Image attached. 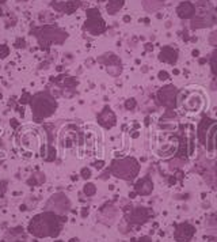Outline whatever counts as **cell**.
I'll list each match as a JSON object with an SVG mask.
<instances>
[{
	"label": "cell",
	"mask_w": 217,
	"mask_h": 242,
	"mask_svg": "<svg viewBox=\"0 0 217 242\" xmlns=\"http://www.w3.org/2000/svg\"><path fill=\"white\" fill-rule=\"evenodd\" d=\"M107 72L110 75H114V76H117V75H119L121 74V68L119 67H113V65H110V67H107Z\"/></svg>",
	"instance_id": "7c38bea8"
},
{
	"label": "cell",
	"mask_w": 217,
	"mask_h": 242,
	"mask_svg": "<svg viewBox=\"0 0 217 242\" xmlns=\"http://www.w3.org/2000/svg\"><path fill=\"white\" fill-rule=\"evenodd\" d=\"M159 99H160V103L166 106H172L174 105V99H175V88L174 87H164L163 90L159 91Z\"/></svg>",
	"instance_id": "277c9868"
},
{
	"label": "cell",
	"mask_w": 217,
	"mask_h": 242,
	"mask_svg": "<svg viewBox=\"0 0 217 242\" xmlns=\"http://www.w3.org/2000/svg\"><path fill=\"white\" fill-rule=\"evenodd\" d=\"M148 219V211L144 210V208H137L133 212V220L138 222V223H143Z\"/></svg>",
	"instance_id": "9c48e42d"
},
{
	"label": "cell",
	"mask_w": 217,
	"mask_h": 242,
	"mask_svg": "<svg viewBox=\"0 0 217 242\" xmlns=\"http://www.w3.org/2000/svg\"><path fill=\"white\" fill-rule=\"evenodd\" d=\"M185 165V161H181V159H175V161H172L171 163H170V169H176V167H182V166Z\"/></svg>",
	"instance_id": "8fae6325"
},
{
	"label": "cell",
	"mask_w": 217,
	"mask_h": 242,
	"mask_svg": "<svg viewBox=\"0 0 217 242\" xmlns=\"http://www.w3.org/2000/svg\"><path fill=\"white\" fill-rule=\"evenodd\" d=\"M57 242H59V241H57Z\"/></svg>",
	"instance_id": "603a6c76"
},
{
	"label": "cell",
	"mask_w": 217,
	"mask_h": 242,
	"mask_svg": "<svg viewBox=\"0 0 217 242\" xmlns=\"http://www.w3.org/2000/svg\"><path fill=\"white\" fill-rule=\"evenodd\" d=\"M99 123L102 125H105L106 128H110L116 124V114L110 110L108 108H106L103 112L101 113V116H99Z\"/></svg>",
	"instance_id": "8992f818"
},
{
	"label": "cell",
	"mask_w": 217,
	"mask_h": 242,
	"mask_svg": "<svg viewBox=\"0 0 217 242\" xmlns=\"http://www.w3.org/2000/svg\"><path fill=\"white\" fill-rule=\"evenodd\" d=\"M11 125H12V126H16V125H18L16 120H11Z\"/></svg>",
	"instance_id": "44dd1931"
},
{
	"label": "cell",
	"mask_w": 217,
	"mask_h": 242,
	"mask_svg": "<svg viewBox=\"0 0 217 242\" xmlns=\"http://www.w3.org/2000/svg\"><path fill=\"white\" fill-rule=\"evenodd\" d=\"M116 218H117V210L114 207H107L102 210V222H105L107 225H111Z\"/></svg>",
	"instance_id": "ba28073f"
},
{
	"label": "cell",
	"mask_w": 217,
	"mask_h": 242,
	"mask_svg": "<svg viewBox=\"0 0 217 242\" xmlns=\"http://www.w3.org/2000/svg\"><path fill=\"white\" fill-rule=\"evenodd\" d=\"M27 98H29V94H25L23 97H22L21 102H22V103H23V102H27Z\"/></svg>",
	"instance_id": "2e32d148"
},
{
	"label": "cell",
	"mask_w": 217,
	"mask_h": 242,
	"mask_svg": "<svg viewBox=\"0 0 217 242\" xmlns=\"http://www.w3.org/2000/svg\"><path fill=\"white\" fill-rule=\"evenodd\" d=\"M210 41H212V42H216L217 41V33H213V35H212V38H210Z\"/></svg>",
	"instance_id": "ac0fdd59"
},
{
	"label": "cell",
	"mask_w": 217,
	"mask_h": 242,
	"mask_svg": "<svg viewBox=\"0 0 217 242\" xmlns=\"http://www.w3.org/2000/svg\"><path fill=\"white\" fill-rule=\"evenodd\" d=\"M170 116L175 117V113H172V112H167V113H166V117H170Z\"/></svg>",
	"instance_id": "d6986e66"
},
{
	"label": "cell",
	"mask_w": 217,
	"mask_h": 242,
	"mask_svg": "<svg viewBox=\"0 0 217 242\" xmlns=\"http://www.w3.org/2000/svg\"><path fill=\"white\" fill-rule=\"evenodd\" d=\"M193 234H194V227L185 223L178 227L175 233V238L178 239V242H187L193 237Z\"/></svg>",
	"instance_id": "5b68a950"
},
{
	"label": "cell",
	"mask_w": 217,
	"mask_h": 242,
	"mask_svg": "<svg viewBox=\"0 0 217 242\" xmlns=\"http://www.w3.org/2000/svg\"><path fill=\"white\" fill-rule=\"evenodd\" d=\"M84 193L87 195V196H92L95 193V186L92 184H87V185L84 186Z\"/></svg>",
	"instance_id": "30bf717a"
},
{
	"label": "cell",
	"mask_w": 217,
	"mask_h": 242,
	"mask_svg": "<svg viewBox=\"0 0 217 242\" xmlns=\"http://www.w3.org/2000/svg\"><path fill=\"white\" fill-rule=\"evenodd\" d=\"M33 106V117L37 123H41L44 118L52 116L57 108V103L52 95L48 91L38 93L31 99Z\"/></svg>",
	"instance_id": "7a4b0ae2"
},
{
	"label": "cell",
	"mask_w": 217,
	"mask_h": 242,
	"mask_svg": "<svg viewBox=\"0 0 217 242\" xmlns=\"http://www.w3.org/2000/svg\"><path fill=\"white\" fill-rule=\"evenodd\" d=\"M8 55V48L7 46H0V57H6Z\"/></svg>",
	"instance_id": "9a60e30c"
},
{
	"label": "cell",
	"mask_w": 217,
	"mask_h": 242,
	"mask_svg": "<svg viewBox=\"0 0 217 242\" xmlns=\"http://www.w3.org/2000/svg\"><path fill=\"white\" fill-rule=\"evenodd\" d=\"M138 242H151V238H148V237H143Z\"/></svg>",
	"instance_id": "e0dca14e"
},
{
	"label": "cell",
	"mask_w": 217,
	"mask_h": 242,
	"mask_svg": "<svg viewBox=\"0 0 217 242\" xmlns=\"http://www.w3.org/2000/svg\"><path fill=\"white\" fill-rule=\"evenodd\" d=\"M136 192L140 195H148L152 192V181L149 178H143L136 184Z\"/></svg>",
	"instance_id": "52a82bcc"
},
{
	"label": "cell",
	"mask_w": 217,
	"mask_h": 242,
	"mask_svg": "<svg viewBox=\"0 0 217 242\" xmlns=\"http://www.w3.org/2000/svg\"><path fill=\"white\" fill-rule=\"evenodd\" d=\"M90 175H91V172H90V169H87V167L81 169V177H83V178H88Z\"/></svg>",
	"instance_id": "5bb4252c"
},
{
	"label": "cell",
	"mask_w": 217,
	"mask_h": 242,
	"mask_svg": "<svg viewBox=\"0 0 217 242\" xmlns=\"http://www.w3.org/2000/svg\"><path fill=\"white\" fill-rule=\"evenodd\" d=\"M95 166H96V167H102V166H103V162H96V163H95Z\"/></svg>",
	"instance_id": "ffe728a7"
},
{
	"label": "cell",
	"mask_w": 217,
	"mask_h": 242,
	"mask_svg": "<svg viewBox=\"0 0 217 242\" xmlns=\"http://www.w3.org/2000/svg\"><path fill=\"white\" fill-rule=\"evenodd\" d=\"M114 175H117L118 178H123V180H132L134 178L140 170V166L134 159L132 158H126L122 161H116L113 162L111 169H110Z\"/></svg>",
	"instance_id": "3957f363"
},
{
	"label": "cell",
	"mask_w": 217,
	"mask_h": 242,
	"mask_svg": "<svg viewBox=\"0 0 217 242\" xmlns=\"http://www.w3.org/2000/svg\"><path fill=\"white\" fill-rule=\"evenodd\" d=\"M179 106L190 114L200 113L206 106V95L196 87H186L179 95Z\"/></svg>",
	"instance_id": "6da1fadb"
},
{
	"label": "cell",
	"mask_w": 217,
	"mask_h": 242,
	"mask_svg": "<svg viewBox=\"0 0 217 242\" xmlns=\"http://www.w3.org/2000/svg\"><path fill=\"white\" fill-rule=\"evenodd\" d=\"M134 106H136V101L134 99H128L125 103V108L126 109H133Z\"/></svg>",
	"instance_id": "4fadbf2b"
},
{
	"label": "cell",
	"mask_w": 217,
	"mask_h": 242,
	"mask_svg": "<svg viewBox=\"0 0 217 242\" xmlns=\"http://www.w3.org/2000/svg\"><path fill=\"white\" fill-rule=\"evenodd\" d=\"M216 174H217V166H216Z\"/></svg>",
	"instance_id": "7402d4cb"
}]
</instances>
